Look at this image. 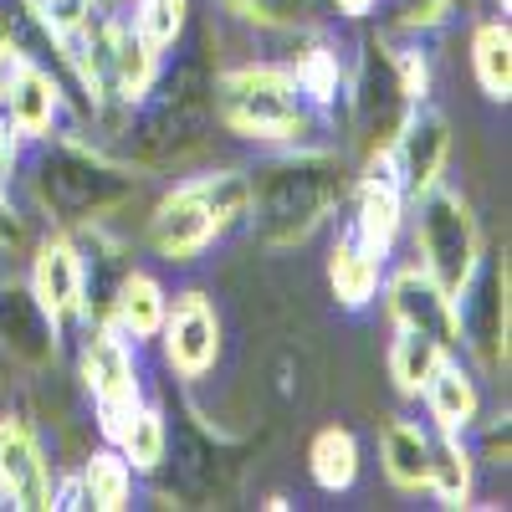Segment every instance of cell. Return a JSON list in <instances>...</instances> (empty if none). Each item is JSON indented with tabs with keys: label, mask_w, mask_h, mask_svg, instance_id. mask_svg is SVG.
Segmentation results:
<instances>
[{
	"label": "cell",
	"mask_w": 512,
	"mask_h": 512,
	"mask_svg": "<svg viewBox=\"0 0 512 512\" xmlns=\"http://www.w3.org/2000/svg\"><path fill=\"white\" fill-rule=\"evenodd\" d=\"M379 461H384L390 487L420 492L425 487V461H431V431H425L420 420L395 415L390 425H384V436H379Z\"/></svg>",
	"instance_id": "15"
},
{
	"label": "cell",
	"mask_w": 512,
	"mask_h": 512,
	"mask_svg": "<svg viewBox=\"0 0 512 512\" xmlns=\"http://www.w3.org/2000/svg\"><path fill=\"white\" fill-rule=\"evenodd\" d=\"M420 400H425V410H431L436 431H466V425H477V415H482L477 379H472V369H461L456 354H446V359L431 369Z\"/></svg>",
	"instance_id": "13"
},
{
	"label": "cell",
	"mask_w": 512,
	"mask_h": 512,
	"mask_svg": "<svg viewBox=\"0 0 512 512\" xmlns=\"http://www.w3.org/2000/svg\"><path fill=\"white\" fill-rule=\"evenodd\" d=\"M0 108H6L16 139H52L62 113V82L31 52H0Z\"/></svg>",
	"instance_id": "6"
},
{
	"label": "cell",
	"mask_w": 512,
	"mask_h": 512,
	"mask_svg": "<svg viewBox=\"0 0 512 512\" xmlns=\"http://www.w3.org/2000/svg\"><path fill=\"white\" fill-rule=\"evenodd\" d=\"M98 6H108V0H98Z\"/></svg>",
	"instance_id": "32"
},
{
	"label": "cell",
	"mask_w": 512,
	"mask_h": 512,
	"mask_svg": "<svg viewBox=\"0 0 512 512\" xmlns=\"http://www.w3.org/2000/svg\"><path fill=\"white\" fill-rule=\"evenodd\" d=\"M164 313H169V292L159 287V277H149V272H128V277L118 282V297H113V328H118L123 338H134V344H144V338H159Z\"/></svg>",
	"instance_id": "16"
},
{
	"label": "cell",
	"mask_w": 512,
	"mask_h": 512,
	"mask_svg": "<svg viewBox=\"0 0 512 512\" xmlns=\"http://www.w3.org/2000/svg\"><path fill=\"white\" fill-rule=\"evenodd\" d=\"M384 313H390L395 328H420V333L441 338L446 349L461 344V303L446 297L420 267H405L390 277V287H384Z\"/></svg>",
	"instance_id": "9"
},
{
	"label": "cell",
	"mask_w": 512,
	"mask_h": 512,
	"mask_svg": "<svg viewBox=\"0 0 512 512\" xmlns=\"http://www.w3.org/2000/svg\"><path fill=\"white\" fill-rule=\"evenodd\" d=\"M251 210V180L241 169H210V175H195L185 180L180 190H169L154 216H149V246L164 256V262H195V256L226 236L231 226L246 221Z\"/></svg>",
	"instance_id": "2"
},
{
	"label": "cell",
	"mask_w": 512,
	"mask_h": 512,
	"mask_svg": "<svg viewBox=\"0 0 512 512\" xmlns=\"http://www.w3.org/2000/svg\"><path fill=\"white\" fill-rule=\"evenodd\" d=\"M82 379H88V395H93V410H98V431L113 441V431L128 420V410L144 400L134 344H128L113 323L88 333V349H82Z\"/></svg>",
	"instance_id": "5"
},
{
	"label": "cell",
	"mask_w": 512,
	"mask_h": 512,
	"mask_svg": "<svg viewBox=\"0 0 512 512\" xmlns=\"http://www.w3.org/2000/svg\"><path fill=\"white\" fill-rule=\"evenodd\" d=\"M11 47V36H6V26H0V52H6Z\"/></svg>",
	"instance_id": "30"
},
{
	"label": "cell",
	"mask_w": 512,
	"mask_h": 512,
	"mask_svg": "<svg viewBox=\"0 0 512 512\" xmlns=\"http://www.w3.org/2000/svg\"><path fill=\"white\" fill-rule=\"evenodd\" d=\"M308 472L323 492H349L359 482V441L344 425H328V431L313 436V451H308Z\"/></svg>",
	"instance_id": "22"
},
{
	"label": "cell",
	"mask_w": 512,
	"mask_h": 512,
	"mask_svg": "<svg viewBox=\"0 0 512 512\" xmlns=\"http://www.w3.org/2000/svg\"><path fill=\"white\" fill-rule=\"evenodd\" d=\"M113 446L118 456L134 466V472H154V466L164 461V446H169V431H164V410L159 405H134L128 410V420L113 431Z\"/></svg>",
	"instance_id": "23"
},
{
	"label": "cell",
	"mask_w": 512,
	"mask_h": 512,
	"mask_svg": "<svg viewBox=\"0 0 512 512\" xmlns=\"http://www.w3.org/2000/svg\"><path fill=\"white\" fill-rule=\"evenodd\" d=\"M31 11H36L41 26H47V36L62 47L67 36H77L82 26H88V16L98 11V0H31Z\"/></svg>",
	"instance_id": "26"
},
{
	"label": "cell",
	"mask_w": 512,
	"mask_h": 512,
	"mask_svg": "<svg viewBox=\"0 0 512 512\" xmlns=\"http://www.w3.org/2000/svg\"><path fill=\"white\" fill-rule=\"evenodd\" d=\"M328 287L338 297V308L359 313V308L374 303L379 287H384V262L374 251H364L354 236H338L333 251H328Z\"/></svg>",
	"instance_id": "14"
},
{
	"label": "cell",
	"mask_w": 512,
	"mask_h": 512,
	"mask_svg": "<svg viewBox=\"0 0 512 512\" xmlns=\"http://www.w3.org/2000/svg\"><path fill=\"white\" fill-rule=\"evenodd\" d=\"M405 210H410L405 185L390 180V175H369V169H364L359 185H354V226H349V236L364 251H374L379 262H390V251L405 236Z\"/></svg>",
	"instance_id": "12"
},
{
	"label": "cell",
	"mask_w": 512,
	"mask_h": 512,
	"mask_svg": "<svg viewBox=\"0 0 512 512\" xmlns=\"http://www.w3.org/2000/svg\"><path fill=\"white\" fill-rule=\"evenodd\" d=\"M472 446L461 441V431H441L431 441V461H425V492H431L441 507H466L472 502Z\"/></svg>",
	"instance_id": "17"
},
{
	"label": "cell",
	"mask_w": 512,
	"mask_h": 512,
	"mask_svg": "<svg viewBox=\"0 0 512 512\" xmlns=\"http://www.w3.org/2000/svg\"><path fill=\"white\" fill-rule=\"evenodd\" d=\"M405 221H410V236H415L420 272L446 297L466 303V292L477 287V272H482V226L472 216V205L436 180L420 195H410Z\"/></svg>",
	"instance_id": "4"
},
{
	"label": "cell",
	"mask_w": 512,
	"mask_h": 512,
	"mask_svg": "<svg viewBox=\"0 0 512 512\" xmlns=\"http://www.w3.org/2000/svg\"><path fill=\"white\" fill-rule=\"evenodd\" d=\"M216 118L251 144H303L318 108L297 93L287 62H246L216 77Z\"/></svg>",
	"instance_id": "3"
},
{
	"label": "cell",
	"mask_w": 512,
	"mask_h": 512,
	"mask_svg": "<svg viewBox=\"0 0 512 512\" xmlns=\"http://www.w3.org/2000/svg\"><path fill=\"white\" fill-rule=\"evenodd\" d=\"M333 6H338V16H349V21H359V16H369V11L379 6V0H333Z\"/></svg>",
	"instance_id": "29"
},
{
	"label": "cell",
	"mask_w": 512,
	"mask_h": 512,
	"mask_svg": "<svg viewBox=\"0 0 512 512\" xmlns=\"http://www.w3.org/2000/svg\"><path fill=\"white\" fill-rule=\"evenodd\" d=\"M497 6H502V11H507V6H512V0H497Z\"/></svg>",
	"instance_id": "31"
},
{
	"label": "cell",
	"mask_w": 512,
	"mask_h": 512,
	"mask_svg": "<svg viewBox=\"0 0 512 512\" xmlns=\"http://www.w3.org/2000/svg\"><path fill=\"white\" fill-rule=\"evenodd\" d=\"M159 338H164L169 369H175L180 379H205L210 369H216V359H221V318H216V303H210L200 287L180 292L175 303H169V313H164Z\"/></svg>",
	"instance_id": "7"
},
{
	"label": "cell",
	"mask_w": 512,
	"mask_h": 512,
	"mask_svg": "<svg viewBox=\"0 0 512 512\" xmlns=\"http://www.w3.org/2000/svg\"><path fill=\"white\" fill-rule=\"evenodd\" d=\"M77 492H82V507H98V512H123L134 502V466H128L118 451H93L77 472Z\"/></svg>",
	"instance_id": "18"
},
{
	"label": "cell",
	"mask_w": 512,
	"mask_h": 512,
	"mask_svg": "<svg viewBox=\"0 0 512 512\" xmlns=\"http://www.w3.org/2000/svg\"><path fill=\"white\" fill-rule=\"evenodd\" d=\"M221 6L262 31H292V26H303L308 0H221Z\"/></svg>",
	"instance_id": "25"
},
{
	"label": "cell",
	"mask_w": 512,
	"mask_h": 512,
	"mask_svg": "<svg viewBox=\"0 0 512 512\" xmlns=\"http://www.w3.org/2000/svg\"><path fill=\"white\" fill-rule=\"evenodd\" d=\"M246 180H251L246 221H256L262 241H272V246L308 241L328 221V210L349 195L344 159L323 154V149H297V144H282V154H272Z\"/></svg>",
	"instance_id": "1"
},
{
	"label": "cell",
	"mask_w": 512,
	"mask_h": 512,
	"mask_svg": "<svg viewBox=\"0 0 512 512\" xmlns=\"http://www.w3.org/2000/svg\"><path fill=\"white\" fill-rule=\"evenodd\" d=\"M52 492H57V472L36 431L21 415H6L0 420V502L16 512H47Z\"/></svg>",
	"instance_id": "8"
},
{
	"label": "cell",
	"mask_w": 512,
	"mask_h": 512,
	"mask_svg": "<svg viewBox=\"0 0 512 512\" xmlns=\"http://www.w3.org/2000/svg\"><path fill=\"white\" fill-rule=\"evenodd\" d=\"M16 154H21V139H16V128H11V118H6V108H0V180L16 169Z\"/></svg>",
	"instance_id": "28"
},
{
	"label": "cell",
	"mask_w": 512,
	"mask_h": 512,
	"mask_svg": "<svg viewBox=\"0 0 512 512\" xmlns=\"http://www.w3.org/2000/svg\"><path fill=\"white\" fill-rule=\"evenodd\" d=\"M287 72H292V82H297V93H303L318 113L333 108L338 93H344V62H338V52L328 47L323 36L303 41V47H297V57L287 62Z\"/></svg>",
	"instance_id": "19"
},
{
	"label": "cell",
	"mask_w": 512,
	"mask_h": 512,
	"mask_svg": "<svg viewBox=\"0 0 512 512\" xmlns=\"http://www.w3.org/2000/svg\"><path fill=\"white\" fill-rule=\"evenodd\" d=\"M31 297L36 308L52 318V328L72 323L88 303V267L67 236H47L36 246V262H31Z\"/></svg>",
	"instance_id": "11"
},
{
	"label": "cell",
	"mask_w": 512,
	"mask_h": 512,
	"mask_svg": "<svg viewBox=\"0 0 512 512\" xmlns=\"http://www.w3.org/2000/svg\"><path fill=\"white\" fill-rule=\"evenodd\" d=\"M472 72L492 103L512 98V31H507V21H482L472 31Z\"/></svg>",
	"instance_id": "21"
},
{
	"label": "cell",
	"mask_w": 512,
	"mask_h": 512,
	"mask_svg": "<svg viewBox=\"0 0 512 512\" xmlns=\"http://www.w3.org/2000/svg\"><path fill=\"white\" fill-rule=\"evenodd\" d=\"M446 354H451V349L441 344V338L420 333V328H395V344H390V379H395V390H400L405 400H420L425 379H431V369H436Z\"/></svg>",
	"instance_id": "20"
},
{
	"label": "cell",
	"mask_w": 512,
	"mask_h": 512,
	"mask_svg": "<svg viewBox=\"0 0 512 512\" xmlns=\"http://www.w3.org/2000/svg\"><path fill=\"white\" fill-rule=\"evenodd\" d=\"M456 11V0H400V31H431Z\"/></svg>",
	"instance_id": "27"
},
{
	"label": "cell",
	"mask_w": 512,
	"mask_h": 512,
	"mask_svg": "<svg viewBox=\"0 0 512 512\" xmlns=\"http://www.w3.org/2000/svg\"><path fill=\"white\" fill-rule=\"evenodd\" d=\"M390 154H395V169H400V185L405 195H420L425 185H436L446 175V154H451V128L446 118L431 108V103H415L395 139H390Z\"/></svg>",
	"instance_id": "10"
},
{
	"label": "cell",
	"mask_w": 512,
	"mask_h": 512,
	"mask_svg": "<svg viewBox=\"0 0 512 512\" xmlns=\"http://www.w3.org/2000/svg\"><path fill=\"white\" fill-rule=\"evenodd\" d=\"M128 31H134L149 52H169L185 31V0H134Z\"/></svg>",
	"instance_id": "24"
}]
</instances>
